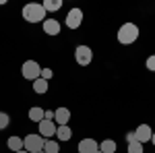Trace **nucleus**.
I'll list each match as a JSON object with an SVG mask.
<instances>
[{
    "label": "nucleus",
    "instance_id": "obj_3",
    "mask_svg": "<svg viewBox=\"0 0 155 153\" xmlns=\"http://www.w3.org/2000/svg\"><path fill=\"white\" fill-rule=\"evenodd\" d=\"M44 143H46V139L41 137V135H27L23 139V149L27 153H39L44 151Z\"/></svg>",
    "mask_w": 155,
    "mask_h": 153
},
{
    "label": "nucleus",
    "instance_id": "obj_8",
    "mask_svg": "<svg viewBox=\"0 0 155 153\" xmlns=\"http://www.w3.org/2000/svg\"><path fill=\"white\" fill-rule=\"evenodd\" d=\"M151 135H153V130L149 124H139L137 130H134V139L139 143H149L151 141Z\"/></svg>",
    "mask_w": 155,
    "mask_h": 153
},
{
    "label": "nucleus",
    "instance_id": "obj_20",
    "mask_svg": "<svg viewBox=\"0 0 155 153\" xmlns=\"http://www.w3.org/2000/svg\"><path fill=\"white\" fill-rule=\"evenodd\" d=\"M8 124H11V116L6 112H0V130H4Z\"/></svg>",
    "mask_w": 155,
    "mask_h": 153
},
{
    "label": "nucleus",
    "instance_id": "obj_22",
    "mask_svg": "<svg viewBox=\"0 0 155 153\" xmlns=\"http://www.w3.org/2000/svg\"><path fill=\"white\" fill-rule=\"evenodd\" d=\"M145 66H147V68H149L151 72H155V54H153V56H149V58L145 60Z\"/></svg>",
    "mask_w": 155,
    "mask_h": 153
},
{
    "label": "nucleus",
    "instance_id": "obj_26",
    "mask_svg": "<svg viewBox=\"0 0 155 153\" xmlns=\"http://www.w3.org/2000/svg\"><path fill=\"white\" fill-rule=\"evenodd\" d=\"M17 153H27V151H25V149H21V151H17Z\"/></svg>",
    "mask_w": 155,
    "mask_h": 153
},
{
    "label": "nucleus",
    "instance_id": "obj_24",
    "mask_svg": "<svg viewBox=\"0 0 155 153\" xmlns=\"http://www.w3.org/2000/svg\"><path fill=\"white\" fill-rule=\"evenodd\" d=\"M132 141H137V139H134V130L126 132V143H132Z\"/></svg>",
    "mask_w": 155,
    "mask_h": 153
},
{
    "label": "nucleus",
    "instance_id": "obj_28",
    "mask_svg": "<svg viewBox=\"0 0 155 153\" xmlns=\"http://www.w3.org/2000/svg\"><path fill=\"white\" fill-rule=\"evenodd\" d=\"M39 153H44V151H39Z\"/></svg>",
    "mask_w": 155,
    "mask_h": 153
},
{
    "label": "nucleus",
    "instance_id": "obj_19",
    "mask_svg": "<svg viewBox=\"0 0 155 153\" xmlns=\"http://www.w3.org/2000/svg\"><path fill=\"white\" fill-rule=\"evenodd\" d=\"M128 153H143L145 149H143V143H139V141H132V143H128V149H126Z\"/></svg>",
    "mask_w": 155,
    "mask_h": 153
},
{
    "label": "nucleus",
    "instance_id": "obj_15",
    "mask_svg": "<svg viewBox=\"0 0 155 153\" xmlns=\"http://www.w3.org/2000/svg\"><path fill=\"white\" fill-rule=\"evenodd\" d=\"M41 6H44L46 15L48 12H56L62 8V0H46V2H41Z\"/></svg>",
    "mask_w": 155,
    "mask_h": 153
},
{
    "label": "nucleus",
    "instance_id": "obj_6",
    "mask_svg": "<svg viewBox=\"0 0 155 153\" xmlns=\"http://www.w3.org/2000/svg\"><path fill=\"white\" fill-rule=\"evenodd\" d=\"M64 25L68 27V29H79L81 25H83V11L81 8H71V11L66 12V19H64Z\"/></svg>",
    "mask_w": 155,
    "mask_h": 153
},
{
    "label": "nucleus",
    "instance_id": "obj_7",
    "mask_svg": "<svg viewBox=\"0 0 155 153\" xmlns=\"http://www.w3.org/2000/svg\"><path fill=\"white\" fill-rule=\"evenodd\" d=\"M37 126H39V132H37V135H41L44 139H52V137H56V128H58V126H56L54 120H41Z\"/></svg>",
    "mask_w": 155,
    "mask_h": 153
},
{
    "label": "nucleus",
    "instance_id": "obj_11",
    "mask_svg": "<svg viewBox=\"0 0 155 153\" xmlns=\"http://www.w3.org/2000/svg\"><path fill=\"white\" fill-rule=\"evenodd\" d=\"M97 149H99V145H97L95 139H83L77 145V151L79 153H95Z\"/></svg>",
    "mask_w": 155,
    "mask_h": 153
},
{
    "label": "nucleus",
    "instance_id": "obj_5",
    "mask_svg": "<svg viewBox=\"0 0 155 153\" xmlns=\"http://www.w3.org/2000/svg\"><path fill=\"white\" fill-rule=\"evenodd\" d=\"M74 60L79 66H89L93 60V52L89 46H77L74 48Z\"/></svg>",
    "mask_w": 155,
    "mask_h": 153
},
{
    "label": "nucleus",
    "instance_id": "obj_9",
    "mask_svg": "<svg viewBox=\"0 0 155 153\" xmlns=\"http://www.w3.org/2000/svg\"><path fill=\"white\" fill-rule=\"evenodd\" d=\"M68 120H71V110H68V108H58V110H54V122H56V126H66Z\"/></svg>",
    "mask_w": 155,
    "mask_h": 153
},
{
    "label": "nucleus",
    "instance_id": "obj_27",
    "mask_svg": "<svg viewBox=\"0 0 155 153\" xmlns=\"http://www.w3.org/2000/svg\"><path fill=\"white\" fill-rule=\"evenodd\" d=\"M95 153H104V151H99V149H97V151H95Z\"/></svg>",
    "mask_w": 155,
    "mask_h": 153
},
{
    "label": "nucleus",
    "instance_id": "obj_2",
    "mask_svg": "<svg viewBox=\"0 0 155 153\" xmlns=\"http://www.w3.org/2000/svg\"><path fill=\"white\" fill-rule=\"evenodd\" d=\"M23 19L27 23H44L46 21V11L41 4L31 2V4H25L23 6Z\"/></svg>",
    "mask_w": 155,
    "mask_h": 153
},
{
    "label": "nucleus",
    "instance_id": "obj_4",
    "mask_svg": "<svg viewBox=\"0 0 155 153\" xmlns=\"http://www.w3.org/2000/svg\"><path fill=\"white\" fill-rule=\"evenodd\" d=\"M41 68L44 66H39V62H35V60H25L23 66H21V75H23V79H27V81H35V79H39V75H41Z\"/></svg>",
    "mask_w": 155,
    "mask_h": 153
},
{
    "label": "nucleus",
    "instance_id": "obj_12",
    "mask_svg": "<svg viewBox=\"0 0 155 153\" xmlns=\"http://www.w3.org/2000/svg\"><path fill=\"white\" fill-rule=\"evenodd\" d=\"M6 147H8L12 153L21 151V149H23V139H21V137H17V135H15V137H8V141H6Z\"/></svg>",
    "mask_w": 155,
    "mask_h": 153
},
{
    "label": "nucleus",
    "instance_id": "obj_10",
    "mask_svg": "<svg viewBox=\"0 0 155 153\" xmlns=\"http://www.w3.org/2000/svg\"><path fill=\"white\" fill-rule=\"evenodd\" d=\"M41 27H44V33H48V35H52V37L58 35L60 29H62V25H60L56 19H48V17H46V21L41 23Z\"/></svg>",
    "mask_w": 155,
    "mask_h": 153
},
{
    "label": "nucleus",
    "instance_id": "obj_23",
    "mask_svg": "<svg viewBox=\"0 0 155 153\" xmlns=\"http://www.w3.org/2000/svg\"><path fill=\"white\" fill-rule=\"evenodd\" d=\"M44 120H54V110H46L44 112Z\"/></svg>",
    "mask_w": 155,
    "mask_h": 153
},
{
    "label": "nucleus",
    "instance_id": "obj_25",
    "mask_svg": "<svg viewBox=\"0 0 155 153\" xmlns=\"http://www.w3.org/2000/svg\"><path fill=\"white\" fill-rule=\"evenodd\" d=\"M151 143H153V145H155V132H153V135H151Z\"/></svg>",
    "mask_w": 155,
    "mask_h": 153
},
{
    "label": "nucleus",
    "instance_id": "obj_17",
    "mask_svg": "<svg viewBox=\"0 0 155 153\" xmlns=\"http://www.w3.org/2000/svg\"><path fill=\"white\" fill-rule=\"evenodd\" d=\"M116 149H118V145L112 139H106V141L99 143V151H104V153H116Z\"/></svg>",
    "mask_w": 155,
    "mask_h": 153
},
{
    "label": "nucleus",
    "instance_id": "obj_18",
    "mask_svg": "<svg viewBox=\"0 0 155 153\" xmlns=\"http://www.w3.org/2000/svg\"><path fill=\"white\" fill-rule=\"evenodd\" d=\"M44 153H60V145L54 139H46L44 143Z\"/></svg>",
    "mask_w": 155,
    "mask_h": 153
},
{
    "label": "nucleus",
    "instance_id": "obj_14",
    "mask_svg": "<svg viewBox=\"0 0 155 153\" xmlns=\"http://www.w3.org/2000/svg\"><path fill=\"white\" fill-rule=\"evenodd\" d=\"M48 89H50V83H48V81H44L41 77L33 81V91H35L37 95H44V93H48Z\"/></svg>",
    "mask_w": 155,
    "mask_h": 153
},
{
    "label": "nucleus",
    "instance_id": "obj_21",
    "mask_svg": "<svg viewBox=\"0 0 155 153\" xmlns=\"http://www.w3.org/2000/svg\"><path fill=\"white\" fill-rule=\"evenodd\" d=\"M39 77H41V79H44V81H52V77H54V71H52V68H41V75H39Z\"/></svg>",
    "mask_w": 155,
    "mask_h": 153
},
{
    "label": "nucleus",
    "instance_id": "obj_1",
    "mask_svg": "<svg viewBox=\"0 0 155 153\" xmlns=\"http://www.w3.org/2000/svg\"><path fill=\"white\" fill-rule=\"evenodd\" d=\"M139 35H141V31H139V27L134 23H124L118 29V35L116 37H118V42L122 46H130V44H134L139 39Z\"/></svg>",
    "mask_w": 155,
    "mask_h": 153
},
{
    "label": "nucleus",
    "instance_id": "obj_13",
    "mask_svg": "<svg viewBox=\"0 0 155 153\" xmlns=\"http://www.w3.org/2000/svg\"><path fill=\"white\" fill-rule=\"evenodd\" d=\"M56 139H58V141H71L72 139L71 126H68V124H66V126H58V128H56Z\"/></svg>",
    "mask_w": 155,
    "mask_h": 153
},
{
    "label": "nucleus",
    "instance_id": "obj_16",
    "mask_svg": "<svg viewBox=\"0 0 155 153\" xmlns=\"http://www.w3.org/2000/svg\"><path fill=\"white\" fill-rule=\"evenodd\" d=\"M44 112H46L44 108H37V106H33L31 110H29V120H31V122H37V124H39V122L44 120Z\"/></svg>",
    "mask_w": 155,
    "mask_h": 153
}]
</instances>
